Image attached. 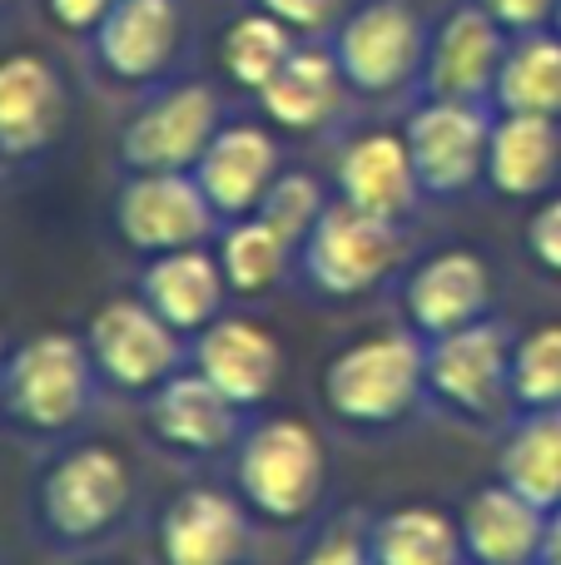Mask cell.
<instances>
[{"label":"cell","instance_id":"cell-36","mask_svg":"<svg viewBox=\"0 0 561 565\" xmlns=\"http://www.w3.org/2000/svg\"><path fill=\"white\" fill-rule=\"evenodd\" d=\"M50 15H55V25L65 30H89L95 35V25L115 10V0H45Z\"/></svg>","mask_w":561,"mask_h":565},{"label":"cell","instance_id":"cell-7","mask_svg":"<svg viewBox=\"0 0 561 565\" xmlns=\"http://www.w3.org/2000/svg\"><path fill=\"white\" fill-rule=\"evenodd\" d=\"M129 507V467L109 447H75L50 467L40 487V511L50 531L65 541H95L125 516Z\"/></svg>","mask_w":561,"mask_h":565},{"label":"cell","instance_id":"cell-18","mask_svg":"<svg viewBox=\"0 0 561 565\" xmlns=\"http://www.w3.org/2000/svg\"><path fill=\"white\" fill-rule=\"evenodd\" d=\"M417 194H423V184H417L403 135H363L338 159V199L363 209V214L398 224L417 204Z\"/></svg>","mask_w":561,"mask_h":565},{"label":"cell","instance_id":"cell-1","mask_svg":"<svg viewBox=\"0 0 561 565\" xmlns=\"http://www.w3.org/2000/svg\"><path fill=\"white\" fill-rule=\"evenodd\" d=\"M423 387H427V352L407 332L363 338L324 367V402L343 422H358V427L398 422Z\"/></svg>","mask_w":561,"mask_h":565},{"label":"cell","instance_id":"cell-29","mask_svg":"<svg viewBox=\"0 0 561 565\" xmlns=\"http://www.w3.org/2000/svg\"><path fill=\"white\" fill-rule=\"evenodd\" d=\"M288 248L294 244H288L274 224H264V218H244V224H234L229 228V238H224V254H219L229 288L234 292L274 288V282L284 278V268H288Z\"/></svg>","mask_w":561,"mask_h":565},{"label":"cell","instance_id":"cell-28","mask_svg":"<svg viewBox=\"0 0 561 565\" xmlns=\"http://www.w3.org/2000/svg\"><path fill=\"white\" fill-rule=\"evenodd\" d=\"M294 30L284 25L278 15H268V10H248V15H239L234 25L224 30V45H219V55H224V70L234 85L244 89H264L268 79L284 70V60L294 55Z\"/></svg>","mask_w":561,"mask_h":565},{"label":"cell","instance_id":"cell-33","mask_svg":"<svg viewBox=\"0 0 561 565\" xmlns=\"http://www.w3.org/2000/svg\"><path fill=\"white\" fill-rule=\"evenodd\" d=\"M258 10L278 15L288 30H324L334 20L338 0H258Z\"/></svg>","mask_w":561,"mask_h":565},{"label":"cell","instance_id":"cell-21","mask_svg":"<svg viewBox=\"0 0 561 565\" xmlns=\"http://www.w3.org/2000/svg\"><path fill=\"white\" fill-rule=\"evenodd\" d=\"M224 264L204 254V248H174V254H155V264L139 278V298L179 332H204L224 308Z\"/></svg>","mask_w":561,"mask_h":565},{"label":"cell","instance_id":"cell-9","mask_svg":"<svg viewBox=\"0 0 561 565\" xmlns=\"http://www.w3.org/2000/svg\"><path fill=\"white\" fill-rule=\"evenodd\" d=\"M219 95L209 85H174L149 99L119 135V159L129 169H194L219 135Z\"/></svg>","mask_w":561,"mask_h":565},{"label":"cell","instance_id":"cell-38","mask_svg":"<svg viewBox=\"0 0 561 565\" xmlns=\"http://www.w3.org/2000/svg\"><path fill=\"white\" fill-rule=\"evenodd\" d=\"M557 25H561V0H557Z\"/></svg>","mask_w":561,"mask_h":565},{"label":"cell","instance_id":"cell-11","mask_svg":"<svg viewBox=\"0 0 561 565\" xmlns=\"http://www.w3.org/2000/svg\"><path fill=\"white\" fill-rule=\"evenodd\" d=\"M427 387L463 412H487L502 387H512V352L502 328L467 322L457 332H443L427 348Z\"/></svg>","mask_w":561,"mask_h":565},{"label":"cell","instance_id":"cell-6","mask_svg":"<svg viewBox=\"0 0 561 565\" xmlns=\"http://www.w3.org/2000/svg\"><path fill=\"white\" fill-rule=\"evenodd\" d=\"M338 70L363 95H388L407 85L417 65L427 60L423 25H417L407 0H368L338 30Z\"/></svg>","mask_w":561,"mask_h":565},{"label":"cell","instance_id":"cell-3","mask_svg":"<svg viewBox=\"0 0 561 565\" xmlns=\"http://www.w3.org/2000/svg\"><path fill=\"white\" fill-rule=\"evenodd\" d=\"M89 382H95V358L65 332H40L15 358L6 362L0 397L25 427L35 431H65L70 422L85 417Z\"/></svg>","mask_w":561,"mask_h":565},{"label":"cell","instance_id":"cell-35","mask_svg":"<svg viewBox=\"0 0 561 565\" xmlns=\"http://www.w3.org/2000/svg\"><path fill=\"white\" fill-rule=\"evenodd\" d=\"M304 565H373V556H368V541H358L353 531H328L304 556Z\"/></svg>","mask_w":561,"mask_h":565},{"label":"cell","instance_id":"cell-17","mask_svg":"<svg viewBox=\"0 0 561 565\" xmlns=\"http://www.w3.org/2000/svg\"><path fill=\"white\" fill-rule=\"evenodd\" d=\"M194 362L229 402H239V407L264 402L278 382V367H284L274 332H264L258 322H244V318L209 322L199 348H194Z\"/></svg>","mask_w":561,"mask_h":565},{"label":"cell","instance_id":"cell-15","mask_svg":"<svg viewBox=\"0 0 561 565\" xmlns=\"http://www.w3.org/2000/svg\"><path fill=\"white\" fill-rule=\"evenodd\" d=\"M179 50V6L174 0H115L95 25V55L115 79L145 85L165 75Z\"/></svg>","mask_w":561,"mask_h":565},{"label":"cell","instance_id":"cell-20","mask_svg":"<svg viewBox=\"0 0 561 565\" xmlns=\"http://www.w3.org/2000/svg\"><path fill=\"white\" fill-rule=\"evenodd\" d=\"M547 511L532 507L507 481L483 487L463 511V546L477 565H527L542 556Z\"/></svg>","mask_w":561,"mask_h":565},{"label":"cell","instance_id":"cell-13","mask_svg":"<svg viewBox=\"0 0 561 565\" xmlns=\"http://www.w3.org/2000/svg\"><path fill=\"white\" fill-rule=\"evenodd\" d=\"M60 125H65V85L55 65L25 50L0 60V154H40L60 135Z\"/></svg>","mask_w":561,"mask_h":565},{"label":"cell","instance_id":"cell-12","mask_svg":"<svg viewBox=\"0 0 561 565\" xmlns=\"http://www.w3.org/2000/svg\"><path fill=\"white\" fill-rule=\"evenodd\" d=\"M502 25L483 6H457L427 45V89L437 99H483L502 70Z\"/></svg>","mask_w":561,"mask_h":565},{"label":"cell","instance_id":"cell-10","mask_svg":"<svg viewBox=\"0 0 561 565\" xmlns=\"http://www.w3.org/2000/svg\"><path fill=\"white\" fill-rule=\"evenodd\" d=\"M423 194H463L487 169V139L493 125L473 99H437L423 105L403 129Z\"/></svg>","mask_w":561,"mask_h":565},{"label":"cell","instance_id":"cell-14","mask_svg":"<svg viewBox=\"0 0 561 565\" xmlns=\"http://www.w3.org/2000/svg\"><path fill=\"white\" fill-rule=\"evenodd\" d=\"M194 179L209 194L214 214L224 218L254 214L264 204L268 184L278 179V149L258 125H224L209 139L204 154H199Z\"/></svg>","mask_w":561,"mask_h":565},{"label":"cell","instance_id":"cell-37","mask_svg":"<svg viewBox=\"0 0 561 565\" xmlns=\"http://www.w3.org/2000/svg\"><path fill=\"white\" fill-rule=\"evenodd\" d=\"M542 556H547V565H561V507L552 511V521H547V541H542Z\"/></svg>","mask_w":561,"mask_h":565},{"label":"cell","instance_id":"cell-26","mask_svg":"<svg viewBox=\"0 0 561 565\" xmlns=\"http://www.w3.org/2000/svg\"><path fill=\"white\" fill-rule=\"evenodd\" d=\"M463 526L433 507H403L383 516L368 536V556L373 565H457L463 556Z\"/></svg>","mask_w":561,"mask_h":565},{"label":"cell","instance_id":"cell-24","mask_svg":"<svg viewBox=\"0 0 561 565\" xmlns=\"http://www.w3.org/2000/svg\"><path fill=\"white\" fill-rule=\"evenodd\" d=\"M343 70H338V55H324V50H294L284 60L274 79L258 89L264 99V115L284 129H318L343 99Z\"/></svg>","mask_w":561,"mask_h":565},{"label":"cell","instance_id":"cell-31","mask_svg":"<svg viewBox=\"0 0 561 565\" xmlns=\"http://www.w3.org/2000/svg\"><path fill=\"white\" fill-rule=\"evenodd\" d=\"M324 189L314 184L308 174H278L274 184H268L264 204H258V218L264 224H274L278 234L288 238V244H304L308 234H314V224L324 218Z\"/></svg>","mask_w":561,"mask_h":565},{"label":"cell","instance_id":"cell-4","mask_svg":"<svg viewBox=\"0 0 561 565\" xmlns=\"http://www.w3.org/2000/svg\"><path fill=\"white\" fill-rule=\"evenodd\" d=\"M115 228L135 254L199 248L214 228V204L194 169H139L115 199Z\"/></svg>","mask_w":561,"mask_h":565},{"label":"cell","instance_id":"cell-25","mask_svg":"<svg viewBox=\"0 0 561 565\" xmlns=\"http://www.w3.org/2000/svg\"><path fill=\"white\" fill-rule=\"evenodd\" d=\"M502 481L532 507H561V407H542L502 447Z\"/></svg>","mask_w":561,"mask_h":565},{"label":"cell","instance_id":"cell-16","mask_svg":"<svg viewBox=\"0 0 561 565\" xmlns=\"http://www.w3.org/2000/svg\"><path fill=\"white\" fill-rule=\"evenodd\" d=\"M487 298H493V274L467 248L433 254L407 278V318L427 338H443V332H457L467 322H483Z\"/></svg>","mask_w":561,"mask_h":565},{"label":"cell","instance_id":"cell-23","mask_svg":"<svg viewBox=\"0 0 561 565\" xmlns=\"http://www.w3.org/2000/svg\"><path fill=\"white\" fill-rule=\"evenodd\" d=\"M561 164V135L552 115H512L493 125L487 139V179L507 199H532L557 179Z\"/></svg>","mask_w":561,"mask_h":565},{"label":"cell","instance_id":"cell-34","mask_svg":"<svg viewBox=\"0 0 561 565\" xmlns=\"http://www.w3.org/2000/svg\"><path fill=\"white\" fill-rule=\"evenodd\" d=\"M483 10L502 30H537L547 15H557V0H483Z\"/></svg>","mask_w":561,"mask_h":565},{"label":"cell","instance_id":"cell-5","mask_svg":"<svg viewBox=\"0 0 561 565\" xmlns=\"http://www.w3.org/2000/svg\"><path fill=\"white\" fill-rule=\"evenodd\" d=\"M398 224L393 218H373L353 204H328L324 218L314 224V234L304 238V268L334 298H353L368 292L373 282L398 264Z\"/></svg>","mask_w":561,"mask_h":565},{"label":"cell","instance_id":"cell-22","mask_svg":"<svg viewBox=\"0 0 561 565\" xmlns=\"http://www.w3.org/2000/svg\"><path fill=\"white\" fill-rule=\"evenodd\" d=\"M149 427L179 451H219L239 427V402H229L204 372H174L155 387Z\"/></svg>","mask_w":561,"mask_h":565},{"label":"cell","instance_id":"cell-8","mask_svg":"<svg viewBox=\"0 0 561 565\" xmlns=\"http://www.w3.org/2000/svg\"><path fill=\"white\" fill-rule=\"evenodd\" d=\"M85 348L95 367L115 387L149 392L174 377L179 367V328H169L145 298H115L89 318Z\"/></svg>","mask_w":561,"mask_h":565},{"label":"cell","instance_id":"cell-32","mask_svg":"<svg viewBox=\"0 0 561 565\" xmlns=\"http://www.w3.org/2000/svg\"><path fill=\"white\" fill-rule=\"evenodd\" d=\"M527 244H532V258L547 274H561V199L537 209V218L527 224Z\"/></svg>","mask_w":561,"mask_h":565},{"label":"cell","instance_id":"cell-2","mask_svg":"<svg viewBox=\"0 0 561 565\" xmlns=\"http://www.w3.org/2000/svg\"><path fill=\"white\" fill-rule=\"evenodd\" d=\"M324 441L294 417L258 422L239 451V491L268 521H298L324 491Z\"/></svg>","mask_w":561,"mask_h":565},{"label":"cell","instance_id":"cell-27","mask_svg":"<svg viewBox=\"0 0 561 565\" xmlns=\"http://www.w3.org/2000/svg\"><path fill=\"white\" fill-rule=\"evenodd\" d=\"M497 105L512 115H552L561 119V35H527L502 55L493 85Z\"/></svg>","mask_w":561,"mask_h":565},{"label":"cell","instance_id":"cell-30","mask_svg":"<svg viewBox=\"0 0 561 565\" xmlns=\"http://www.w3.org/2000/svg\"><path fill=\"white\" fill-rule=\"evenodd\" d=\"M512 397L532 412L561 407V322L527 332L512 352Z\"/></svg>","mask_w":561,"mask_h":565},{"label":"cell","instance_id":"cell-19","mask_svg":"<svg viewBox=\"0 0 561 565\" xmlns=\"http://www.w3.org/2000/svg\"><path fill=\"white\" fill-rule=\"evenodd\" d=\"M244 511L224 491H184L159 516V551L165 565H234L244 551Z\"/></svg>","mask_w":561,"mask_h":565}]
</instances>
